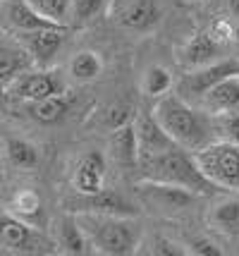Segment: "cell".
I'll return each mask as SVG.
<instances>
[{
    "label": "cell",
    "instance_id": "20",
    "mask_svg": "<svg viewBox=\"0 0 239 256\" xmlns=\"http://www.w3.org/2000/svg\"><path fill=\"white\" fill-rule=\"evenodd\" d=\"M5 154H7V160L19 170H34L38 166V148L26 139L10 136L5 142Z\"/></svg>",
    "mask_w": 239,
    "mask_h": 256
},
{
    "label": "cell",
    "instance_id": "29",
    "mask_svg": "<svg viewBox=\"0 0 239 256\" xmlns=\"http://www.w3.org/2000/svg\"><path fill=\"white\" fill-rule=\"evenodd\" d=\"M216 118H218V122H220V127L225 130L228 139H235V142H239V110L225 112V115H216Z\"/></svg>",
    "mask_w": 239,
    "mask_h": 256
},
{
    "label": "cell",
    "instance_id": "13",
    "mask_svg": "<svg viewBox=\"0 0 239 256\" xmlns=\"http://www.w3.org/2000/svg\"><path fill=\"white\" fill-rule=\"evenodd\" d=\"M117 24L129 32H148L160 20V8L156 0H120Z\"/></svg>",
    "mask_w": 239,
    "mask_h": 256
},
{
    "label": "cell",
    "instance_id": "10",
    "mask_svg": "<svg viewBox=\"0 0 239 256\" xmlns=\"http://www.w3.org/2000/svg\"><path fill=\"white\" fill-rule=\"evenodd\" d=\"M237 72H239L237 60L223 58V60H216V62H211V65L192 70V72L182 79L180 89H182V94H189V96H204L211 86H216L218 82H223V79L230 77V74H237Z\"/></svg>",
    "mask_w": 239,
    "mask_h": 256
},
{
    "label": "cell",
    "instance_id": "24",
    "mask_svg": "<svg viewBox=\"0 0 239 256\" xmlns=\"http://www.w3.org/2000/svg\"><path fill=\"white\" fill-rule=\"evenodd\" d=\"M29 53L22 48L0 46V82H10L29 67Z\"/></svg>",
    "mask_w": 239,
    "mask_h": 256
},
{
    "label": "cell",
    "instance_id": "25",
    "mask_svg": "<svg viewBox=\"0 0 239 256\" xmlns=\"http://www.w3.org/2000/svg\"><path fill=\"white\" fill-rule=\"evenodd\" d=\"M29 2L46 20L60 24V26H69L72 22V0H29Z\"/></svg>",
    "mask_w": 239,
    "mask_h": 256
},
{
    "label": "cell",
    "instance_id": "14",
    "mask_svg": "<svg viewBox=\"0 0 239 256\" xmlns=\"http://www.w3.org/2000/svg\"><path fill=\"white\" fill-rule=\"evenodd\" d=\"M134 127H137V139H139V158L141 156H153L158 151H165L175 146L172 136L156 120L153 112H141L137 120H134Z\"/></svg>",
    "mask_w": 239,
    "mask_h": 256
},
{
    "label": "cell",
    "instance_id": "23",
    "mask_svg": "<svg viewBox=\"0 0 239 256\" xmlns=\"http://www.w3.org/2000/svg\"><path fill=\"white\" fill-rule=\"evenodd\" d=\"M141 89L148 98L158 100L160 96H165L168 91L172 89V72L163 65H151L144 72V79H141Z\"/></svg>",
    "mask_w": 239,
    "mask_h": 256
},
{
    "label": "cell",
    "instance_id": "6",
    "mask_svg": "<svg viewBox=\"0 0 239 256\" xmlns=\"http://www.w3.org/2000/svg\"><path fill=\"white\" fill-rule=\"evenodd\" d=\"M69 213H96V216H127L134 218L137 206L127 199L125 194L103 187L96 194H79L77 199L67 201Z\"/></svg>",
    "mask_w": 239,
    "mask_h": 256
},
{
    "label": "cell",
    "instance_id": "11",
    "mask_svg": "<svg viewBox=\"0 0 239 256\" xmlns=\"http://www.w3.org/2000/svg\"><path fill=\"white\" fill-rule=\"evenodd\" d=\"M223 53H225V46L218 44L213 38V34L204 29V32H196L187 41V44L177 50V58L184 67L189 70H196V67H204V65H211L216 60H223Z\"/></svg>",
    "mask_w": 239,
    "mask_h": 256
},
{
    "label": "cell",
    "instance_id": "2",
    "mask_svg": "<svg viewBox=\"0 0 239 256\" xmlns=\"http://www.w3.org/2000/svg\"><path fill=\"white\" fill-rule=\"evenodd\" d=\"M153 115L160 122V127L172 136L175 144L184 146L189 151H196L204 144H208L211 134V122L201 110L192 108L182 96L165 94L156 100Z\"/></svg>",
    "mask_w": 239,
    "mask_h": 256
},
{
    "label": "cell",
    "instance_id": "33",
    "mask_svg": "<svg viewBox=\"0 0 239 256\" xmlns=\"http://www.w3.org/2000/svg\"><path fill=\"white\" fill-rule=\"evenodd\" d=\"M237 46H239V29H237Z\"/></svg>",
    "mask_w": 239,
    "mask_h": 256
},
{
    "label": "cell",
    "instance_id": "26",
    "mask_svg": "<svg viewBox=\"0 0 239 256\" xmlns=\"http://www.w3.org/2000/svg\"><path fill=\"white\" fill-rule=\"evenodd\" d=\"M12 211L17 213L19 218H34L41 211V196L31 190L17 192L14 199H12Z\"/></svg>",
    "mask_w": 239,
    "mask_h": 256
},
{
    "label": "cell",
    "instance_id": "12",
    "mask_svg": "<svg viewBox=\"0 0 239 256\" xmlns=\"http://www.w3.org/2000/svg\"><path fill=\"white\" fill-rule=\"evenodd\" d=\"M105 175H108V160L103 151H86L79 158L74 168V190L77 194H96L105 187Z\"/></svg>",
    "mask_w": 239,
    "mask_h": 256
},
{
    "label": "cell",
    "instance_id": "22",
    "mask_svg": "<svg viewBox=\"0 0 239 256\" xmlns=\"http://www.w3.org/2000/svg\"><path fill=\"white\" fill-rule=\"evenodd\" d=\"M103 72V60L93 50H79L69 60V74L77 82H93Z\"/></svg>",
    "mask_w": 239,
    "mask_h": 256
},
{
    "label": "cell",
    "instance_id": "21",
    "mask_svg": "<svg viewBox=\"0 0 239 256\" xmlns=\"http://www.w3.org/2000/svg\"><path fill=\"white\" fill-rule=\"evenodd\" d=\"M211 223L216 230L237 237L239 234V201L237 199H225L213 206L211 211Z\"/></svg>",
    "mask_w": 239,
    "mask_h": 256
},
{
    "label": "cell",
    "instance_id": "28",
    "mask_svg": "<svg viewBox=\"0 0 239 256\" xmlns=\"http://www.w3.org/2000/svg\"><path fill=\"white\" fill-rule=\"evenodd\" d=\"M208 32L213 34V38H216L218 44H223L225 48L237 41V26L230 22V20H216V22L208 26Z\"/></svg>",
    "mask_w": 239,
    "mask_h": 256
},
{
    "label": "cell",
    "instance_id": "32",
    "mask_svg": "<svg viewBox=\"0 0 239 256\" xmlns=\"http://www.w3.org/2000/svg\"><path fill=\"white\" fill-rule=\"evenodd\" d=\"M228 8L235 17H239V0H228Z\"/></svg>",
    "mask_w": 239,
    "mask_h": 256
},
{
    "label": "cell",
    "instance_id": "16",
    "mask_svg": "<svg viewBox=\"0 0 239 256\" xmlns=\"http://www.w3.org/2000/svg\"><path fill=\"white\" fill-rule=\"evenodd\" d=\"M5 17L14 32H34V29H43V26H60V24L46 20L29 0H7Z\"/></svg>",
    "mask_w": 239,
    "mask_h": 256
},
{
    "label": "cell",
    "instance_id": "19",
    "mask_svg": "<svg viewBox=\"0 0 239 256\" xmlns=\"http://www.w3.org/2000/svg\"><path fill=\"white\" fill-rule=\"evenodd\" d=\"M26 112L38 124H55L69 112V98L62 91V94L48 96V98L31 100V103H26Z\"/></svg>",
    "mask_w": 239,
    "mask_h": 256
},
{
    "label": "cell",
    "instance_id": "8",
    "mask_svg": "<svg viewBox=\"0 0 239 256\" xmlns=\"http://www.w3.org/2000/svg\"><path fill=\"white\" fill-rule=\"evenodd\" d=\"M137 192L141 194L144 204L160 208V211H182L187 206H192L199 196L184 187L168 184V182H153V180H139Z\"/></svg>",
    "mask_w": 239,
    "mask_h": 256
},
{
    "label": "cell",
    "instance_id": "9",
    "mask_svg": "<svg viewBox=\"0 0 239 256\" xmlns=\"http://www.w3.org/2000/svg\"><path fill=\"white\" fill-rule=\"evenodd\" d=\"M0 242L12 252H22V254L46 252L48 246L46 240L36 234L34 228H29L17 216H0Z\"/></svg>",
    "mask_w": 239,
    "mask_h": 256
},
{
    "label": "cell",
    "instance_id": "1",
    "mask_svg": "<svg viewBox=\"0 0 239 256\" xmlns=\"http://www.w3.org/2000/svg\"><path fill=\"white\" fill-rule=\"evenodd\" d=\"M139 178L141 180H153V182H168V184H177L184 190L194 192L199 196L213 194L218 192L208 180L204 178V172L199 170L194 154H189V148L175 144L165 151H158L153 156H141L139 158Z\"/></svg>",
    "mask_w": 239,
    "mask_h": 256
},
{
    "label": "cell",
    "instance_id": "7",
    "mask_svg": "<svg viewBox=\"0 0 239 256\" xmlns=\"http://www.w3.org/2000/svg\"><path fill=\"white\" fill-rule=\"evenodd\" d=\"M17 38L22 41L24 50L31 56L38 67H48L53 58L60 53L67 38V26H43L34 32H17Z\"/></svg>",
    "mask_w": 239,
    "mask_h": 256
},
{
    "label": "cell",
    "instance_id": "4",
    "mask_svg": "<svg viewBox=\"0 0 239 256\" xmlns=\"http://www.w3.org/2000/svg\"><path fill=\"white\" fill-rule=\"evenodd\" d=\"M192 154L199 170L216 190L239 192V142H208Z\"/></svg>",
    "mask_w": 239,
    "mask_h": 256
},
{
    "label": "cell",
    "instance_id": "30",
    "mask_svg": "<svg viewBox=\"0 0 239 256\" xmlns=\"http://www.w3.org/2000/svg\"><path fill=\"white\" fill-rule=\"evenodd\" d=\"M151 254H156V256H182L184 249H180L175 242L165 240V237H156V240H153V249H151Z\"/></svg>",
    "mask_w": 239,
    "mask_h": 256
},
{
    "label": "cell",
    "instance_id": "31",
    "mask_svg": "<svg viewBox=\"0 0 239 256\" xmlns=\"http://www.w3.org/2000/svg\"><path fill=\"white\" fill-rule=\"evenodd\" d=\"M192 254H199V256H220L223 249L211 242V240H194L192 242Z\"/></svg>",
    "mask_w": 239,
    "mask_h": 256
},
{
    "label": "cell",
    "instance_id": "3",
    "mask_svg": "<svg viewBox=\"0 0 239 256\" xmlns=\"http://www.w3.org/2000/svg\"><path fill=\"white\" fill-rule=\"evenodd\" d=\"M84 232L96 254L129 256L139 246V230L127 216H96L81 213L79 218Z\"/></svg>",
    "mask_w": 239,
    "mask_h": 256
},
{
    "label": "cell",
    "instance_id": "5",
    "mask_svg": "<svg viewBox=\"0 0 239 256\" xmlns=\"http://www.w3.org/2000/svg\"><path fill=\"white\" fill-rule=\"evenodd\" d=\"M62 79L57 77L55 70H34V72H19L14 79H10V96L14 100H22V103H31V100H41L48 96H55L62 94Z\"/></svg>",
    "mask_w": 239,
    "mask_h": 256
},
{
    "label": "cell",
    "instance_id": "17",
    "mask_svg": "<svg viewBox=\"0 0 239 256\" xmlns=\"http://www.w3.org/2000/svg\"><path fill=\"white\" fill-rule=\"evenodd\" d=\"M113 151L117 163L127 170H137L139 166V139H137V127L134 122L120 124L113 130Z\"/></svg>",
    "mask_w": 239,
    "mask_h": 256
},
{
    "label": "cell",
    "instance_id": "34",
    "mask_svg": "<svg viewBox=\"0 0 239 256\" xmlns=\"http://www.w3.org/2000/svg\"><path fill=\"white\" fill-rule=\"evenodd\" d=\"M199 2H208V0H199Z\"/></svg>",
    "mask_w": 239,
    "mask_h": 256
},
{
    "label": "cell",
    "instance_id": "27",
    "mask_svg": "<svg viewBox=\"0 0 239 256\" xmlns=\"http://www.w3.org/2000/svg\"><path fill=\"white\" fill-rule=\"evenodd\" d=\"M105 8V0H72V22L86 24L96 14H101Z\"/></svg>",
    "mask_w": 239,
    "mask_h": 256
},
{
    "label": "cell",
    "instance_id": "18",
    "mask_svg": "<svg viewBox=\"0 0 239 256\" xmlns=\"http://www.w3.org/2000/svg\"><path fill=\"white\" fill-rule=\"evenodd\" d=\"M57 232H60L57 244H60V249H62L65 254L81 256V254L93 252V249H89L91 242H89V237H86V232H84V228H81L77 213H67V216H62Z\"/></svg>",
    "mask_w": 239,
    "mask_h": 256
},
{
    "label": "cell",
    "instance_id": "15",
    "mask_svg": "<svg viewBox=\"0 0 239 256\" xmlns=\"http://www.w3.org/2000/svg\"><path fill=\"white\" fill-rule=\"evenodd\" d=\"M204 108L213 115H225V112L239 110V72L230 74L223 82H218L216 86L206 91L204 96Z\"/></svg>",
    "mask_w": 239,
    "mask_h": 256
}]
</instances>
